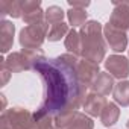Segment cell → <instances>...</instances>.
<instances>
[{
	"mask_svg": "<svg viewBox=\"0 0 129 129\" xmlns=\"http://www.w3.org/2000/svg\"><path fill=\"white\" fill-rule=\"evenodd\" d=\"M79 35L82 43V50H81L82 59L100 64L106 55V41L103 37L102 24L96 20H90L81 27Z\"/></svg>",
	"mask_w": 129,
	"mask_h": 129,
	"instance_id": "obj_1",
	"label": "cell"
},
{
	"mask_svg": "<svg viewBox=\"0 0 129 129\" xmlns=\"http://www.w3.org/2000/svg\"><path fill=\"white\" fill-rule=\"evenodd\" d=\"M47 34H49V23L43 21L38 24H30L20 30L18 43H20L21 49L38 50L43 46V43L46 41Z\"/></svg>",
	"mask_w": 129,
	"mask_h": 129,
	"instance_id": "obj_2",
	"label": "cell"
},
{
	"mask_svg": "<svg viewBox=\"0 0 129 129\" xmlns=\"http://www.w3.org/2000/svg\"><path fill=\"white\" fill-rule=\"evenodd\" d=\"M0 124L8 126L11 129H30L37 123H35L34 114L30 111H27L26 108L15 106V108L5 109L2 112V115H0Z\"/></svg>",
	"mask_w": 129,
	"mask_h": 129,
	"instance_id": "obj_3",
	"label": "cell"
},
{
	"mask_svg": "<svg viewBox=\"0 0 129 129\" xmlns=\"http://www.w3.org/2000/svg\"><path fill=\"white\" fill-rule=\"evenodd\" d=\"M105 70L112 78L124 81L129 76V59L123 55H111L105 59Z\"/></svg>",
	"mask_w": 129,
	"mask_h": 129,
	"instance_id": "obj_4",
	"label": "cell"
},
{
	"mask_svg": "<svg viewBox=\"0 0 129 129\" xmlns=\"http://www.w3.org/2000/svg\"><path fill=\"white\" fill-rule=\"evenodd\" d=\"M103 37L112 52L121 53L123 50H126V47H127V34L126 32L118 30L114 26H111L109 23H106L103 27Z\"/></svg>",
	"mask_w": 129,
	"mask_h": 129,
	"instance_id": "obj_5",
	"label": "cell"
},
{
	"mask_svg": "<svg viewBox=\"0 0 129 129\" xmlns=\"http://www.w3.org/2000/svg\"><path fill=\"white\" fill-rule=\"evenodd\" d=\"M99 73H100L99 64L91 62V61H87V59H79L78 67H76V76H78L79 82L84 87H87V88L91 87Z\"/></svg>",
	"mask_w": 129,
	"mask_h": 129,
	"instance_id": "obj_6",
	"label": "cell"
},
{
	"mask_svg": "<svg viewBox=\"0 0 129 129\" xmlns=\"http://www.w3.org/2000/svg\"><path fill=\"white\" fill-rule=\"evenodd\" d=\"M23 21L26 24H38L46 21V12L41 9L40 0H23Z\"/></svg>",
	"mask_w": 129,
	"mask_h": 129,
	"instance_id": "obj_7",
	"label": "cell"
},
{
	"mask_svg": "<svg viewBox=\"0 0 129 129\" xmlns=\"http://www.w3.org/2000/svg\"><path fill=\"white\" fill-rule=\"evenodd\" d=\"M108 23L118 30H123V32L127 30L129 32V3L114 2V9L111 12Z\"/></svg>",
	"mask_w": 129,
	"mask_h": 129,
	"instance_id": "obj_8",
	"label": "cell"
},
{
	"mask_svg": "<svg viewBox=\"0 0 129 129\" xmlns=\"http://www.w3.org/2000/svg\"><path fill=\"white\" fill-rule=\"evenodd\" d=\"M106 103L108 102H106L105 96H100V94H96V93H90V94H87L82 106H84L85 114H88L91 117H100L102 111L106 106Z\"/></svg>",
	"mask_w": 129,
	"mask_h": 129,
	"instance_id": "obj_9",
	"label": "cell"
},
{
	"mask_svg": "<svg viewBox=\"0 0 129 129\" xmlns=\"http://www.w3.org/2000/svg\"><path fill=\"white\" fill-rule=\"evenodd\" d=\"M114 87H115L114 78L108 72H100L90 88H91V93H96L100 96H109L114 91Z\"/></svg>",
	"mask_w": 129,
	"mask_h": 129,
	"instance_id": "obj_10",
	"label": "cell"
},
{
	"mask_svg": "<svg viewBox=\"0 0 129 129\" xmlns=\"http://www.w3.org/2000/svg\"><path fill=\"white\" fill-rule=\"evenodd\" d=\"M14 34H15V26L12 24V21L2 20V23H0V46H2L0 50H2L3 55L12 49Z\"/></svg>",
	"mask_w": 129,
	"mask_h": 129,
	"instance_id": "obj_11",
	"label": "cell"
},
{
	"mask_svg": "<svg viewBox=\"0 0 129 129\" xmlns=\"http://www.w3.org/2000/svg\"><path fill=\"white\" fill-rule=\"evenodd\" d=\"M0 61L5 64L11 73H21L24 70H29L23 52H12L8 55V58H2Z\"/></svg>",
	"mask_w": 129,
	"mask_h": 129,
	"instance_id": "obj_12",
	"label": "cell"
},
{
	"mask_svg": "<svg viewBox=\"0 0 129 129\" xmlns=\"http://www.w3.org/2000/svg\"><path fill=\"white\" fill-rule=\"evenodd\" d=\"M118 117H120V109H118L117 103H114V102H108L106 106H105V109L102 111L100 121H102L103 126L109 127V126H112V124L117 123Z\"/></svg>",
	"mask_w": 129,
	"mask_h": 129,
	"instance_id": "obj_13",
	"label": "cell"
},
{
	"mask_svg": "<svg viewBox=\"0 0 129 129\" xmlns=\"http://www.w3.org/2000/svg\"><path fill=\"white\" fill-rule=\"evenodd\" d=\"M112 97L120 106H129V81H120L115 84Z\"/></svg>",
	"mask_w": 129,
	"mask_h": 129,
	"instance_id": "obj_14",
	"label": "cell"
},
{
	"mask_svg": "<svg viewBox=\"0 0 129 129\" xmlns=\"http://www.w3.org/2000/svg\"><path fill=\"white\" fill-rule=\"evenodd\" d=\"M0 9H2V15H11L12 18H20L23 17V0H3L0 3Z\"/></svg>",
	"mask_w": 129,
	"mask_h": 129,
	"instance_id": "obj_15",
	"label": "cell"
},
{
	"mask_svg": "<svg viewBox=\"0 0 129 129\" xmlns=\"http://www.w3.org/2000/svg\"><path fill=\"white\" fill-rule=\"evenodd\" d=\"M64 44H66V49L69 50V53H72V55H75V56H79V55H81L82 43H81V35H79L78 30L72 29V30L69 32V35L66 37Z\"/></svg>",
	"mask_w": 129,
	"mask_h": 129,
	"instance_id": "obj_16",
	"label": "cell"
},
{
	"mask_svg": "<svg viewBox=\"0 0 129 129\" xmlns=\"http://www.w3.org/2000/svg\"><path fill=\"white\" fill-rule=\"evenodd\" d=\"M66 129H94V121L85 112H76Z\"/></svg>",
	"mask_w": 129,
	"mask_h": 129,
	"instance_id": "obj_17",
	"label": "cell"
},
{
	"mask_svg": "<svg viewBox=\"0 0 129 129\" xmlns=\"http://www.w3.org/2000/svg\"><path fill=\"white\" fill-rule=\"evenodd\" d=\"M87 17H88V12L81 8H70L67 11L69 24H72L73 27H79V26L82 27L87 23Z\"/></svg>",
	"mask_w": 129,
	"mask_h": 129,
	"instance_id": "obj_18",
	"label": "cell"
},
{
	"mask_svg": "<svg viewBox=\"0 0 129 129\" xmlns=\"http://www.w3.org/2000/svg\"><path fill=\"white\" fill-rule=\"evenodd\" d=\"M34 118H35V123H37L38 129H59L58 123H56V118L53 115H50V114H44V112L35 111L34 112Z\"/></svg>",
	"mask_w": 129,
	"mask_h": 129,
	"instance_id": "obj_19",
	"label": "cell"
},
{
	"mask_svg": "<svg viewBox=\"0 0 129 129\" xmlns=\"http://www.w3.org/2000/svg\"><path fill=\"white\" fill-rule=\"evenodd\" d=\"M70 32V27L67 23H58V24H52L50 29H49V34H47V40L55 43V41H61V38L67 37Z\"/></svg>",
	"mask_w": 129,
	"mask_h": 129,
	"instance_id": "obj_20",
	"label": "cell"
},
{
	"mask_svg": "<svg viewBox=\"0 0 129 129\" xmlns=\"http://www.w3.org/2000/svg\"><path fill=\"white\" fill-rule=\"evenodd\" d=\"M64 17H66V11H64L61 6H49L46 9V23L49 24H58V23H62Z\"/></svg>",
	"mask_w": 129,
	"mask_h": 129,
	"instance_id": "obj_21",
	"label": "cell"
},
{
	"mask_svg": "<svg viewBox=\"0 0 129 129\" xmlns=\"http://www.w3.org/2000/svg\"><path fill=\"white\" fill-rule=\"evenodd\" d=\"M0 70H2V85H6V82H8V79H9V70L6 69V66L0 61Z\"/></svg>",
	"mask_w": 129,
	"mask_h": 129,
	"instance_id": "obj_22",
	"label": "cell"
},
{
	"mask_svg": "<svg viewBox=\"0 0 129 129\" xmlns=\"http://www.w3.org/2000/svg\"><path fill=\"white\" fill-rule=\"evenodd\" d=\"M69 5H70V8H81V9H85V8H88L90 6V2H76V0H70L69 2Z\"/></svg>",
	"mask_w": 129,
	"mask_h": 129,
	"instance_id": "obj_23",
	"label": "cell"
},
{
	"mask_svg": "<svg viewBox=\"0 0 129 129\" xmlns=\"http://www.w3.org/2000/svg\"><path fill=\"white\" fill-rule=\"evenodd\" d=\"M0 129H11V127H8V126H2Z\"/></svg>",
	"mask_w": 129,
	"mask_h": 129,
	"instance_id": "obj_24",
	"label": "cell"
},
{
	"mask_svg": "<svg viewBox=\"0 0 129 129\" xmlns=\"http://www.w3.org/2000/svg\"><path fill=\"white\" fill-rule=\"evenodd\" d=\"M126 127H127V129H129V120H127V121H126Z\"/></svg>",
	"mask_w": 129,
	"mask_h": 129,
	"instance_id": "obj_25",
	"label": "cell"
},
{
	"mask_svg": "<svg viewBox=\"0 0 129 129\" xmlns=\"http://www.w3.org/2000/svg\"><path fill=\"white\" fill-rule=\"evenodd\" d=\"M30 129H38V126H37V124H35V126H34V127H30Z\"/></svg>",
	"mask_w": 129,
	"mask_h": 129,
	"instance_id": "obj_26",
	"label": "cell"
},
{
	"mask_svg": "<svg viewBox=\"0 0 129 129\" xmlns=\"http://www.w3.org/2000/svg\"><path fill=\"white\" fill-rule=\"evenodd\" d=\"M127 50H129V49H127Z\"/></svg>",
	"mask_w": 129,
	"mask_h": 129,
	"instance_id": "obj_27",
	"label": "cell"
}]
</instances>
